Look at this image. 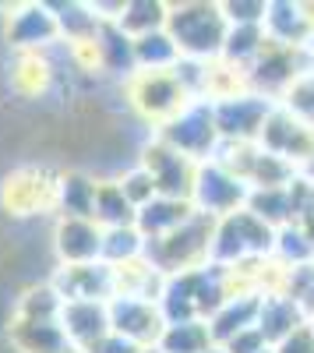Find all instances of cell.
Wrapping results in <instances>:
<instances>
[{
    "label": "cell",
    "mask_w": 314,
    "mask_h": 353,
    "mask_svg": "<svg viewBox=\"0 0 314 353\" xmlns=\"http://www.w3.org/2000/svg\"><path fill=\"white\" fill-rule=\"evenodd\" d=\"M96 181H99V176L85 173V170H64L61 181H56V216H67V219H92Z\"/></svg>",
    "instance_id": "d4e9b609"
},
{
    "label": "cell",
    "mask_w": 314,
    "mask_h": 353,
    "mask_svg": "<svg viewBox=\"0 0 314 353\" xmlns=\"http://www.w3.org/2000/svg\"><path fill=\"white\" fill-rule=\"evenodd\" d=\"M307 68H311V53L307 50L279 46V43L269 39L265 50L258 53V61L247 68V88L254 96L269 99V103H279Z\"/></svg>",
    "instance_id": "52a82bcc"
},
{
    "label": "cell",
    "mask_w": 314,
    "mask_h": 353,
    "mask_svg": "<svg viewBox=\"0 0 314 353\" xmlns=\"http://www.w3.org/2000/svg\"><path fill=\"white\" fill-rule=\"evenodd\" d=\"M166 329V318L156 301H131V297H113L109 301V332L124 336L127 343L141 350H156Z\"/></svg>",
    "instance_id": "4fadbf2b"
},
{
    "label": "cell",
    "mask_w": 314,
    "mask_h": 353,
    "mask_svg": "<svg viewBox=\"0 0 314 353\" xmlns=\"http://www.w3.org/2000/svg\"><path fill=\"white\" fill-rule=\"evenodd\" d=\"M307 325H311V332H314V318H311V321H307Z\"/></svg>",
    "instance_id": "7bdbcfd3"
},
{
    "label": "cell",
    "mask_w": 314,
    "mask_h": 353,
    "mask_svg": "<svg viewBox=\"0 0 314 353\" xmlns=\"http://www.w3.org/2000/svg\"><path fill=\"white\" fill-rule=\"evenodd\" d=\"M226 32H230V25H226L219 4H209V0L166 4V36L174 39L180 61H216V57H222Z\"/></svg>",
    "instance_id": "6da1fadb"
},
{
    "label": "cell",
    "mask_w": 314,
    "mask_h": 353,
    "mask_svg": "<svg viewBox=\"0 0 314 353\" xmlns=\"http://www.w3.org/2000/svg\"><path fill=\"white\" fill-rule=\"evenodd\" d=\"M212 230H216V219L194 212L180 230L169 233V237L149 241L145 244V258L152 261V269L163 272L166 279L194 272V269H205V265H212Z\"/></svg>",
    "instance_id": "277c9868"
},
{
    "label": "cell",
    "mask_w": 314,
    "mask_h": 353,
    "mask_svg": "<svg viewBox=\"0 0 314 353\" xmlns=\"http://www.w3.org/2000/svg\"><path fill=\"white\" fill-rule=\"evenodd\" d=\"M258 304L262 297H254V293H240V297H230L212 318H209V332H212V343L216 346H226L233 336L247 332L258 325Z\"/></svg>",
    "instance_id": "cb8c5ba5"
},
{
    "label": "cell",
    "mask_w": 314,
    "mask_h": 353,
    "mask_svg": "<svg viewBox=\"0 0 314 353\" xmlns=\"http://www.w3.org/2000/svg\"><path fill=\"white\" fill-rule=\"evenodd\" d=\"M265 346H269V343H265V336H262L258 329H247V332L233 336L222 350H226V353H258V350H265Z\"/></svg>",
    "instance_id": "8d00e7d4"
},
{
    "label": "cell",
    "mask_w": 314,
    "mask_h": 353,
    "mask_svg": "<svg viewBox=\"0 0 314 353\" xmlns=\"http://www.w3.org/2000/svg\"><path fill=\"white\" fill-rule=\"evenodd\" d=\"M50 248L56 265H92L103 261V230L92 219H67L56 216L53 233H50Z\"/></svg>",
    "instance_id": "5bb4252c"
},
{
    "label": "cell",
    "mask_w": 314,
    "mask_h": 353,
    "mask_svg": "<svg viewBox=\"0 0 314 353\" xmlns=\"http://www.w3.org/2000/svg\"><path fill=\"white\" fill-rule=\"evenodd\" d=\"M251 188L244 181H237L233 173H226L216 163H202L194 176V191H191V209L198 216H209V219H222L237 209L247 205Z\"/></svg>",
    "instance_id": "7c38bea8"
},
{
    "label": "cell",
    "mask_w": 314,
    "mask_h": 353,
    "mask_svg": "<svg viewBox=\"0 0 314 353\" xmlns=\"http://www.w3.org/2000/svg\"><path fill=\"white\" fill-rule=\"evenodd\" d=\"M8 346L11 353H78L64 336L61 321H25L8 314Z\"/></svg>",
    "instance_id": "d6986e66"
},
{
    "label": "cell",
    "mask_w": 314,
    "mask_h": 353,
    "mask_svg": "<svg viewBox=\"0 0 314 353\" xmlns=\"http://www.w3.org/2000/svg\"><path fill=\"white\" fill-rule=\"evenodd\" d=\"M265 43H269V36H265L262 25H230L226 43H222V61L247 71L254 61H258V53L265 50Z\"/></svg>",
    "instance_id": "83f0119b"
},
{
    "label": "cell",
    "mask_w": 314,
    "mask_h": 353,
    "mask_svg": "<svg viewBox=\"0 0 314 353\" xmlns=\"http://www.w3.org/2000/svg\"><path fill=\"white\" fill-rule=\"evenodd\" d=\"M212 332H209V321H174V325L163 329L159 339V353H205L212 350Z\"/></svg>",
    "instance_id": "f546056e"
},
{
    "label": "cell",
    "mask_w": 314,
    "mask_h": 353,
    "mask_svg": "<svg viewBox=\"0 0 314 353\" xmlns=\"http://www.w3.org/2000/svg\"><path fill=\"white\" fill-rule=\"evenodd\" d=\"M85 353H145V350L134 346V343H127V339L117 336V332H109V336H103L99 343H92Z\"/></svg>",
    "instance_id": "74e56055"
},
{
    "label": "cell",
    "mask_w": 314,
    "mask_h": 353,
    "mask_svg": "<svg viewBox=\"0 0 314 353\" xmlns=\"http://www.w3.org/2000/svg\"><path fill=\"white\" fill-rule=\"evenodd\" d=\"M275 244V230L262 223L254 212L237 209L230 216L216 219L212 230V265L230 269V265L251 261V258H269Z\"/></svg>",
    "instance_id": "8992f818"
},
{
    "label": "cell",
    "mask_w": 314,
    "mask_h": 353,
    "mask_svg": "<svg viewBox=\"0 0 314 353\" xmlns=\"http://www.w3.org/2000/svg\"><path fill=\"white\" fill-rule=\"evenodd\" d=\"M113 181H117V188L124 191V198L134 205V212L145 209L152 198H159V194H156V184H152V176L141 170L138 163H131L127 170H117V173H113Z\"/></svg>",
    "instance_id": "d6a6232c"
},
{
    "label": "cell",
    "mask_w": 314,
    "mask_h": 353,
    "mask_svg": "<svg viewBox=\"0 0 314 353\" xmlns=\"http://www.w3.org/2000/svg\"><path fill=\"white\" fill-rule=\"evenodd\" d=\"M141 254H145V241H141V233L134 226L103 230V261L106 265H121V261H131Z\"/></svg>",
    "instance_id": "1f68e13d"
},
{
    "label": "cell",
    "mask_w": 314,
    "mask_h": 353,
    "mask_svg": "<svg viewBox=\"0 0 314 353\" xmlns=\"http://www.w3.org/2000/svg\"><path fill=\"white\" fill-rule=\"evenodd\" d=\"M265 36L279 46H293V50H307L311 43V25L304 18V8H300V0H269V8H265Z\"/></svg>",
    "instance_id": "44dd1931"
},
{
    "label": "cell",
    "mask_w": 314,
    "mask_h": 353,
    "mask_svg": "<svg viewBox=\"0 0 314 353\" xmlns=\"http://www.w3.org/2000/svg\"><path fill=\"white\" fill-rule=\"evenodd\" d=\"M109 279H113V297H131V301H156L163 297L166 276L152 269V261L141 254L121 265H109Z\"/></svg>",
    "instance_id": "ffe728a7"
},
{
    "label": "cell",
    "mask_w": 314,
    "mask_h": 353,
    "mask_svg": "<svg viewBox=\"0 0 314 353\" xmlns=\"http://www.w3.org/2000/svg\"><path fill=\"white\" fill-rule=\"evenodd\" d=\"M159 141H166L169 149H177L180 156L194 159V163H209L216 145H219V131H216V117H212V103L194 99L187 103L174 121L163 124L156 131Z\"/></svg>",
    "instance_id": "9c48e42d"
},
{
    "label": "cell",
    "mask_w": 314,
    "mask_h": 353,
    "mask_svg": "<svg viewBox=\"0 0 314 353\" xmlns=\"http://www.w3.org/2000/svg\"><path fill=\"white\" fill-rule=\"evenodd\" d=\"M61 301H113V279L109 265L92 261V265H56L46 279Z\"/></svg>",
    "instance_id": "2e32d148"
},
{
    "label": "cell",
    "mask_w": 314,
    "mask_h": 353,
    "mask_svg": "<svg viewBox=\"0 0 314 353\" xmlns=\"http://www.w3.org/2000/svg\"><path fill=\"white\" fill-rule=\"evenodd\" d=\"M300 176H307V181H314V159H311V166H307V170H304Z\"/></svg>",
    "instance_id": "ab89813d"
},
{
    "label": "cell",
    "mask_w": 314,
    "mask_h": 353,
    "mask_svg": "<svg viewBox=\"0 0 314 353\" xmlns=\"http://www.w3.org/2000/svg\"><path fill=\"white\" fill-rule=\"evenodd\" d=\"M219 8L226 14V25H262L269 0H226Z\"/></svg>",
    "instance_id": "e575fe53"
},
{
    "label": "cell",
    "mask_w": 314,
    "mask_h": 353,
    "mask_svg": "<svg viewBox=\"0 0 314 353\" xmlns=\"http://www.w3.org/2000/svg\"><path fill=\"white\" fill-rule=\"evenodd\" d=\"M117 25L124 28L131 39L159 32V28H166V4H163V0H124Z\"/></svg>",
    "instance_id": "4dcf8cb0"
},
{
    "label": "cell",
    "mask_w": 314,
    "mask_h": 353,
    "mask_svg": "<svg viewBox=\"0 0 314 353\" xmlns=\"http://www.w3.org/2000/svg\"><path fill=\"white\" fill-rule=\"evenodd\" d=\"M138 212L134 205L124 198V191L117 188L113 176H99L96 181V205H92V223L99 230H124V226H134Z\"/></svg>",
    "instance_id": "484cf974"
},
{
    "label": "cell",
    "mask_w": 314,
    "mask_h": 353,
    "mask_svg": "<svg viewBox=\"0 0 314 353\" xmlns=\"http://www.w3.org/2000/svg\"><path fill=\"white\" fill-rule=\"evenodd\" d=\"M61 329L74 343L78 353H85L92 343L109 336V304L106 301H64L61 304Z\"/></svg>",
    "instance_id": "ac0fdd59"
},
{
    "label": "cell",
    "mask_w": 314,
    "mask_h": 353,
    "mask_svg": "<svg viewBox=\"0 0 314 353\" xmlns=\"http://www.w3.org/2000/svg\"><path fill=\"white\" fill-rule=\"evenodd\" d=\"M194 216L191 201H177V198H152L145 209H138L134 230L141 233V241H163L174 230H180L187 219Z\"/></svg>",
    "instance_id": "603a6c76"
},
{
    "label": "cell",
    "mask_w": 314,
    "mask_h": 353,
    "mask_svg": "<svg viewBox=\"0 0 314 353\" xmlns=\"http://www.w3.org/2000/svg\"><path fill=\"white\" fill-rule=\"evenodd\" d=\"M247 212H254L262 223H269L272 230H282L297 219V205H293V184L279 188V191H251L247 194Z\"/></svg>",
    "instance_id": "4316f807"
},
{
    "label": "cell",
    "mask_w": 314,
    "mask_h": 353,
    "mask_svg": "<svg viewBox=\"0 0 314 353\" xmlns=\"http://www.w3.org/2000/svg\"><path fill=\"white\" fill-rule=\"evenodd\" d=\"M121 92H124L131 113L141 124H149L152 134L163 124L174 121L187 103H194L174 71H134L127 81H121Z\"/></svg>",
    "instance_id": "3957f363"
},
{
    "label": "cell",
    "mask_w": 314,
    "mask_h": 353,
    "mask_svg": "<svg viewBox=\"0 0 314 353\" xmlns=\"http://www.w3.org/2000/svg\"><path fill=\"white\" fill-rule=\"evenodd\" d=\"M258 353H272V346H265V350H258Z\"/></svg>",
    "instance_id": "b9f144b4"
},
{
    "label": "cell",
    "mask_w": 314,
    "mask_h": 353,
    "mask_svg": "<svg viewBox=\"0 0 314 353\" xmlns=\"http://www.w3.org/2000/svg\"><path fill=\"white\" fill-rule=\"evenodd\" d=\"M205 353H226V350H222V346H212V350H205Z\"/></svg>",
    "instance_id": "60d3db41"
},
{
    "label": "cell",
    "mask_w": 314,
    "mask_h": 353,
    "mask_svg": "<svg viewBox=\"0 0 314 353\" xmlns=\"http://www.w3.org/2000/svg\"><path fill=\"white\" fill-rule=\"evenodd\" d=\"M56 181L61 170L46 163H21L0 181V212L11 219H36L56 212Z\"/></svg>",
    "instance_id": "5b68a950"
},
{
    "label": "cell",
    "mask_w": 314,
    "mask_h": 353,
    "mask_svg": "<svg viewBox=\"0 0 314 353\" xmlns=\"http://www.w3.org/2000/svg\"><path fill=\"white\" fill-rule=\"evenodd\" d=\"M4 14V43L11 53H50L61 46V28H56L50 4H14Z\"/></svg>",
    "instance_id": "8fae6325"
},
{
    "label": "cell",
    "mask_w": 314,
    "mask_h": 353,
    "mask_svg": "<svg viewBox=\"0 0 314 353\" xmlns=\"http://www.w3.org/2000/svg\"><path fill=\"white\" fill-rule=\"evenodd\" d=\"M275 103L254 96V92H244L237 99H226V103H216L212 106V117H216V131H219V141H251L258 145V134H262V124Z\"/></svg>",
    "instance_id": "9a60e30c"
},
{
    "label": "cell",
    "mask_w": 314,
    "mask_h": 353,
    "mask_svg": "<svg viewBox=\"0 0 314 353\" xmlns=\"http://www.w3.org/2000/svg\"><path fill=\"white\" fill-rule=\"evenodd\" d=\"M56 85V64L50 53H14L8 64V88L14 99L39 103Z\"/></svg>",
    "instance_id": "e0dca14e"
},
{
    "label": "cell",
    "mask_w": 314,
    "mask_h": 353,
    "mask_svg": "<svg viewBox=\"0 0 314 353\" xmlns=\"http://www.w3.org/2000/svg\"><path fill=\"white\" fill-rule=\"evenodd\" d=\"M258 149L282 163H290L297 173H304L314 159V128L304 124L300 117H293L290 110L272 106L262 124V134H258Z\"/></svg>",
    "instance_id": "30bf717a"
},
{
    "label": "cell",
    "mask_w": 314,
    "mask_h": 353,
    "mask_svg": "<svg viewBox=\"0 0 314 353\" xmlns=\"http://www.w3.org/2000/svg\"><path fill=\"white\" fill-rule=\"evenodd\" d=\"M272 353H314V332H311V325H304L293 336H286L282 343H275Z\"/></svg>",
    "instance_id": "d590c367"
},
{
    "label": "cell",
    "mask_w": 314,
    "mask_h": 353,
    "mask_svg": "<svg viewBox=\"0 0 314 353\" xmlns=\"http://www.w3.org/2000/svg\"><path fill=\"white\" fill-rule=\"evenodd\" d=\"M275 106H282V110H290L293 117H300L304 124H311L314 128V64L293 81V88L286 96H282Z\"/></svg>",
    "instance_id": "836d02e7"
},
{
    "label": "cell",
    "mask_w": 314,
    "mask_h": 353,
    "mask_svg": "<svg viewBox=\"0 0 314 353\" xmlns=\"http://www.w3.org/2000/svg\"><path fill=\"white\" fill-rule=\"evenodd\" d=\"M177 64H180V53L174 39L166 36V28L134 39V71H174Z\"/></svg>",
    "instance_id": "f1b7e54d"
},
{
    "label": "cell",
    "mask_w": 314,
    "mask_h": 353,
    "mask_svg": "<svg viewBox=\"0 0 314 353\" xmlns=\"http://www.w3.org/2000/svg\"><path fill=\"white\" fill-rule=\"evenodd\" d=\"M145 353H159V350H145Z\"/></svg>",
    "instance_id": "ee69618b"
},
{
    "label": "cell",
    "mask_w": 314,
    "mask_h": 353,
    "mask_svg": "<svg viewBox=\"0 0 314 353\" xmlns=\"http://www.w3.org/2000/svg\"><path fill=\"white\" fill-rule=\"evenodd\" d=\"M226 301H230V286H226V272L219 265H205L184 276H169L159 297V311L166 325L174 321H209Z\"/></svg>",
    "instance_id": "7a4b0ae2"
},
{
    "label": "cell",
    "mask_w": 314,
    "mask_h": 353,
    "mask_svg": "<svg viewBox=\"0 0 314 353\" xmlns=\"http://www.w3.org/2000/svg\"><path fill=\"white\" fill-rule=\"evenodd\" d=\"M304 325H307V314H304V307H300L293 297H286V293L262 297V304H258V325H254V329L265 336L269 346L282 343L286 336H293V332L304 329Z\"/></svg>",
    "instance_id": "7402d4cb"
},
{
    "label": "cell",
    "mask_w": 314,
    "mask_h": 353,
    "mask_svg": "<svg viewBox=\"0 0 314 353\" xmlns=\"http://www.w3.org/2000/svg\"><path fill=\"white\" fill-rule=\"evenodd\" d=\"M297 304L304 307V314H307V321H311V318H314V265H311V279H307V286H304V293H300Z\"/></svg>",
    "instance_id": "f35d334b"
},
{
    "label": "cell",
    "mask_w": 314,
    "mask_h": 353,
    "mask_svg": "<svg viewBox=\"0 0 314 353\" xmlns=\"http://www.w3.org/2000/svg\"><path fill=\"white\" fill-rule=\"evenodd\" d=\"M134 163L152 176L156 184V194L159 198H177V201H191V191H194V176H198V166L187 156H180L177 149H169L166 141H159L156 134L149 141L138 145V156Z\"/></svg>",
    "instance_id": "ba28073f"
}]
</instances>
